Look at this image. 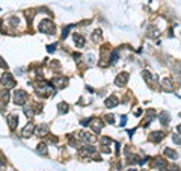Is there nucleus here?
I'll return each instance as SVG.
<instances>
[{
  "instance_id": "6",
  "label": "nucleus",
  "mask_w": 181,
  "mask_h": 171,
  "mask_svg": "<svg viewBox=\"0 0 181 171\" xmlns=\"http://www.w3.org/2000/svg\"><path fill=\"white\" fill-rule=\"evenodd\" d=\"M35 132V126L33 123H29V124H26V127L21 130V136L23 138H29L32 133Z\"/></svg>"
},
{
  "instance_id": "13",
  "label": "nucleus",
  "mask_w": 181,
  "mask_h": 171,
  "mask_svg": "<svg viewBox=\"0 0 181 171\" xmlns=\"http://www.w3.org/2000/svg\"><path fill=\"white\" fill-rule=\"evenodd\" d=\"M163 138H165V135H163L161 132H152L151 136H149V139H151L152 142H160Z\"/></svg>"
},
{
  "instance_id": "2",
  "label": "nucleus",
  "mask_w": 181,
  "mask_h": 171,
  "mask_svg": "<svg viewBox=\"0 0 181 171\" xmlns=\"http://www.w3.org/2000/svg\"><path fill=\"white\" fill-rule=\"evenodd\" d=\"M39 30L42 32V34H55L56 32V26H55V23L51 21V20H42L41 23H39Z\"/></svg>"
},
{
  "instance_id": "16",
  "label": "nucleus",
  "mask_w": 181,
  "mask_h": 171,
  "mask_svg": "<svg viewBox=\"0 0 181 171\" xmlns=\"http://www.w3.org/2000/svg\"><path fill=\"white\" fill-rule=\"evenodd\" d=\"M118 104V99L112 95V97H109L107 100H106V108H113V106H116Z\"/></svg>"
},
{
  "instance_id": "31",
  "label": "nucleus",
  "mask_w": 181,
  "mask_h": 171,
  "mask_svg": "<svg viewBox=\"0 0 181 171\" xmlns=\"http://www.w3.org/2000/svg\"><path fill=\"white\" fill-rule=\"evenodd\" d=\"M121 126H125L127 124V117L125 115H121V123H119Z\"/></svg>"
},
{
  "instance_id": "12",
  "label": "nucleus",
  "mask_w": 181,
  "mask_h": 171,
  "mask_svg": "<svg viewBox=\"0 0 181 171\" xmlns=\"http://www.w3.org/2000/svg\"><path fill=\"white\" fill-rule=\"evenodd\" d=\"M35 132H36V135H39V136H45V135H48V126L47 124L38 126V127L35 129Z\"/></svg>"
},
{
  "instance_id": "8",
  "label": "nucleus",
  "mask_w": 181,
  "mask_h": 171,
  "mask_svg": "<svg viewBox=\"0 0 181 171\" xmlns=\"http://www.w3.org/2000/svg\"><path fill=\"white\" fill-rule=\"evenodd\" d=\"M79 138L82 141H85V142H94L95 141V135H92L89 132H82V133H79Z\"/></svg>"
},
{
  "instance_id": "15",
  "label": "nucleus",
  "mask_w": 181,
  "mask_h": 171,
  "mask_svg": "<svg viewBox=\"0 0 181 171\" xmlns=\"http://www.w3.org/2000/svg\"><path fill=\"white\" fill-rule=\"evenodd\" d=\"M163 155L168 156V158H170V159H177V158H178L177 151H174V150H170V148H165V150H163Z\"/></svg>"
},
{
  "instance_id": "25",
  "label": "nucleus",
  "mask_w": 181,
  "mask_h": 171,
  "mask_svg": "<svg viewBox=\"0 0 181 171\" xmlns=\"http://www.w3.org/2000/svg\"><path fill=\"white\" fill-rule=\"evenodd\" d=\"M69 29H71V26H65V27H64V32H62V38H64V39L67 38V35H68V32H69Z\"/></svg>"
},
{
  "instance_id": "3",
  "label": "nucleus",
  "mask_w": 181,
  "mask_h": 171,
  "mask_svg": "<svg viewBox=\"0 0 181 171\" xmlns=\"http://www.w3.org/2000/svg\"><path fill=\"white\" fill-rule=\"evenodd\" d=\"M27 99H29L27 92L23 91V90H18V91L14 92V103H15V104H18V106L26 104V103H27Z\"/></svg>"
},
{
  "instance_id": "28",
  "label": "nucleus",
  "mask_w": 181,
  "mask_h": 171,
  "mask_svg": "<svg viewBox=\"0 0 181 171\" xmlns=\"http://www.w3.org/2000/svg\"><path fill=\"white\" fill-rule=\"evenodd\" d=\"M110 142H112V141H110V139H109V138H101V144L103 146H104V147H106V146H109V144H110Z\"/></svg>"
},
{
  "instance_id": "29",
  "label": "nucleus",
  "mask_w": 181,
  "mask_h": 171,
  "mask_svg": "<svg viewBox=\"0 0 181 171\" xmlns=\"http://www.w3.org/2000/svg\"><path fill=\"white\" fill-rule=\"evenodd\" d=\"M172 139H174V142H175V144H181V138L178 136V135H174Z\"/></svg>"
},
{
  "instance_id": "33",
  "label": "nucleus",
  "mask_w": 181,
  "mask_h": 171,
  "mask_svg": "<svg viewBox=\"0 0 181 171\" xmlns=\"http://www.w3.org/2000/svg\"><path fill=\"white\" fill-rule=\"evenodd\" d=\"M135 115H136V117H139V115H142V109H137V111H136V112H135Z\"/></svg>"
},
{
  "instance_id": "27",
  "label": "nucleus",
  "mask_w": 181,
  "mask_h": 171,
  "mask_svg": "<svg viewBox=\"0 0 181 171\" xmlns=\"http://www.w3.org/2000/svg\"><path fill=\"white\" fill-rule=\"evenodd\" d=\"M56 47H57V44L55 43V44H50V46H47V50H48L50 53H53V52L56 50Z\"/></svg>"
},
{
  "instance_id": "26",
  "label": "nucleus",
  "mask_w": 181,
  "mask_h": 171,
  "mask_svg": "<svg viewBox=\"0 0 181 171\" xmlns=\"http://www.w3.org/2000/svg\"><path fill=\"white\" fill-rule=\"evenodd\" d=\"M26 17H27V20H29V21H32V20H33V17H35L33 11H27L26 12Z\"/></svg>"
},
{
  "instance_id": "19",
  "label": "nucleus",
  "mask_w": 181,
  "mask_h": 171,
  "mask_svg": "<svg viewBox=\"0 0 181 171\" xmlns=\"http://www.w3.org/2000/svg\"><path fill=\"white\" fill-rule=\"evenodd\" d=\"M68 109H69V106H68L65 102H62V103H59V104H57V111H59L60 114H67Z\"/></svg>"
},
{
  "instance_id": "7",
  "label": "nucleus",
  "mask_w": 181,
  "mask_h": 171,
  "mask_svg": "<svg viewBox=\"0 0 181 171\" xmlns=\"http://www.w3.org/2000/svg\"><path fill=\"white\" fill-rule=\"evenodd\" d=\"M17 124H18V115H15V114L8 115V126H9V129L14 130L17 127Z\"/></svg>"
},
{
  "instance_id": "21",
  "label": "nucleus",
  "mask_w": 181,
  "mask_h": 171,
  "mask_svg": "<svg viewBox=\"0 0 181 171\" xmlns=\"http://www.w3.org/2000/svg\"><path fill=\"white\" fill-rule=\"evenodd\" d=\"M161 85H163V88H165L166 91H172V90H174V88H172V82H170V79H163Z\"/></svg>"
},
{
  "instance_id": "22",
  "label": "nucleus",
  "mask_w": 181,
  "mask_h": 171,
  "mask_svg": "<svg viewBox=\"0 0 181 171\" xmlns=\"http://www.w3.org/2000/svg\"><path fill=\"white\" fill-rule=\"evenodd\" d=\"M36 151H38L39 155H44V156H47V146H45V144H39V146H38V148H36Z\"/></svg>"
},
{
  "instance_id": "5",
  "label": "nucleus",
  "mask_w": 181,
  "mask_h": 171,
  "mask_svg": "<svg viewBox=\"0 0 181 171\" xmlns=\"http://www.w3.org/2000/svg\"><path fill=\"white\" fill-rule=\"evenodd\" d=\"M51 83H53L55 86H57V88H65V86L68 85V77H65V76H57V77H53Z\"/></svg>"
},
{
  "instance_id": "30",
  "label": "nucleus",
  "mask_w": 181,
  "mask_h": 171,
  "mask_svg": "<svg viewBox=\"0 0 181 171\" xmlns=\"http://www.w3.org/2000/svg\"><path fill=\"white\" fill-rule=\"evenodd\" d=\"M163 171H178V167H175V165H172V167H169V168L166 167Z\"/></svg>"
},
{
  "instance_id": "9",
  "label": "nucleus",
  "mask_w": 181,
  "mask_h": 171,
  "mask_svg": "<svg viewBox=\"0 0 181 171\" xmlns=\"http://www.w3.org/2000/svg\"><path fill=\"white\" fill-rule=\"evenodd\" d=\"M89 124H90V127H92L95 132H100V130L103 129L101 120H98V118H92V120H89Z\"/></svg>"
},
{
  "instance_id": "24",
  "label": "nucleus",
  "mask_w": 181,
  "mask_h": 171,
  "mask_svg": "<svg viewBox=\"0 0 181 171\" xmlns=\"http://www.w3.org/2000/svg\"><path fill=\"white\" fill-rule=\"evenodd\" d=\"M104 120H106L107 123H110V124H112L113 121H115V117H113L112 114H110V115H104Z\"/></svg>"
},
{
  "instance_id": "32",
  "label": "nucleus",
  "mask_w": 181,
  "mask_h": 171,
  "mask_svg": "<svg viewBox=\"0 0 181 171\" xmlns=\"http://www.w3.org/2000/svg\"><path fill=\"white\" fill-rule=\"evenodd\" d=\"M0 68H6V62L2 59V56H0Z\"/></svg>"
},
{
  "instance_id": "18",
  "label": "nucleus",
  "mask_w": 181,
  "mask_h": 171,
  "mask_svg": "<svg viewBox=\"0 0 181 171\" xmlns=\"http://www.w3.org/2000/svg\"><path fill=\"white\" fill-rule=\"evenodd\" d=\"M74 43H76V46L83 47V46H85V38H83L82 35L76 34V35H74Z\"/></svg>"
},
{
  "instance_id": "34",
  "label": "nucleus",
  "mask_w": 181,
  "mask_h": 171,
  "mask_svg": "<svg viewBox=\"0 0 181 171\" xmlns=\"http://www.w3.org/2000/svg\"><path fill=\"white\" fill-rule=\"evenodd\" d=\"M178 132H181V126H178Z\"/></svg>"
},
{
  "instance_id": "35",
  "label": "nucleus",
  "mask_w": 181,
  "mask_h": 171,
  "mask_svg": "<svg viewBox=\"0 0 181 171\" xmlns=\"http://www.w3.org/2000/svg\"><path fill=\"white\" fill-rule=\"evenodd\" d=\"M128 171H136V170H128Z\"/></svg>"
},
{
  "instance_id": "20",
  "label": "nucleus",
  "mask_w": 181,
  "mask_h": 171,
  "mask_svg": "<svg viewBox=\"0 0 181 171\" xmlns=\"http://www.w3.org/2000/svg\"><path fill=\"white\" fill-rule=\"evenodd\" d=\"M118 58H119V52H118V50H113L112 53H110L109 62H110V64H116V62H118Z\"/></svg>"
},
{
  "instance_id": "11",
  "label": "nucleus",
  "mask_w": 181,
  "mask_h": 171,
  "mask_svg": "<svg viewBox=\"0 0 181 171\" xmlns=\"http://www.w3.org/2000/svg\"><path fill=\"white\" fill-rule=\"evenodd\" d=\"M127 80H128V74H127V73H121V74L115 79V83H116L118 86H124L125 83H127Z\"/></svg>"
},
{
  "instance_id": "14",
  "label": "nucleus",
  "mask_w": 181,
  "mask_h": 171,
  "mask_svg": "<svg viewBox=\"0 0 181 171\" xmlns=\"http://www.w3.org/2000/svg\"><path fill=\"white\" fill-rule=\"evenodd\" d=\"M24 114H26L27 118H33L35 114H36V111H35L33 106H26V108H24Z\"/></svg>"
},
{
  "instance_id": "4",
  "label": "nucleus",
  "mask_w": 181,
  "mask_h": 171,
  "mask_svg": "<svg viewBox=\"0 0 181 171\" xmlns=\"http://www.w3.org/2000/svg\"><path fill=\"white\" fill-rule=\"evenodd\" d=\"M0 83H2L5 88H14V86H15V80H14L11 73H5V74L2 76V79H0Z\"/></svg>"
},
{
  "instance_id": "1",
  "label": "nucleus",
  "mask_w": 181,
  "mask_h": 171,
  "mask_svg": "<svg viewBox=\"0 0 181 171\" xmlns=\"http://www.w3.org/2000/svg\"><path fill=\"white\" fill-rule=\"evenodd\" d=\"M35 91L38 95H42V97H50V95H53V94H56V90H55V86H51L50 83H38L36 86H35Z\"/></svg>"
},
{
  "instance_id": "10",
  "label": "nucleus",
  "mask_w": 181,
  "mask_h": 171,
  "mask_svg": "<svg viewBox=\"0 0 181 171\" xmlns=\"http://www.w3.org/2000/svg\"><path fill=\"white\" fill-rule=\"evenodd\" d=\"M166 167H168V164H166V160H165V159H160V158H157V159L152 162V168H158L160 171H163Z\"/></svg>"
},
{
  "instance_id": "23",
  "label": "nucleus",
  "mask_w": 181,
  "mask_h": 171,
  "mask_svg": "<svg viewBox=\"0 0 181 171\" xmlns=\"http://www.w3.org/2000/svg\"><path fill=\"white\" fill-rule=\"evenodd\" d=\"M101 34H103L101 29H97V30L92 34V38H94V41H100V39H101Z\"/></svg>"
},
{
  "instance_id": "17",
  "label": "nucleus",
  "mask_w": 181,
  "mask_h": 171,
  "mask_svg": "<svg viewBox=\"0 0 181 171\" xmlns=\"http://www.w3.org/2000/svg\"><path fill=\"white\" fill-rule=\"evenodd\" d=\"M160 121H161V124H165V126L169 124V121H170L169 112H163V114L160 115Z\"/></svg>"
},
{
  "instance_id": "36",
  "label": "nucleus",
  "mask_w": 181,
  "mask_h": 171,
  "mask_svg": "<svg viewBox=\"0 0 181 171\" xmlns=\"http://www.w3.org/2000/svg\"><path fill=\"white\" fill-rule=\"evenodd\" d=\"M0 171H2V170H0Z\"/></svg>"
}]
</instances>
